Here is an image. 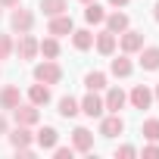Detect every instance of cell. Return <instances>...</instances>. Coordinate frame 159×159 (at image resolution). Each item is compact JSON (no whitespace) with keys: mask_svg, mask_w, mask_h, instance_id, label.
Masks as SVG:
<instances>
[{"mask_svg":"<svg viewBox=\"0 0 159 159\" xmlns=\"http://www.w3.org/2000/svg\"><path fill=\"white\" fill-rule=\"evenodd\" d=\"M116 156H119V159H131V156H137V150L125 143V147H119V150H116Z\"/></svg>","mask_w":159,"mask_h":159,"instance_id":"cell-29","label":"cell"},{"mask_svg":"<svg viewBox=\"0 0 159 159\" xmlns=\"http://www.w3.org/2000/svg\"><path fill=\"white\" fill-rule=\"evenodd\" d=\"M140 69L143 72H156L159 69V47H140Z\"/></svg>","mask_w":159,"mask_h":159,"instance_id":"cell-18","label":"cell"},{"mask_svg":"<svg viewBox=\"0 0 159 159\" xmlns=\"http://www.w3.org/2000/svg\"><path fill=\"white\" fill-rule=\"evenodd\" d=\"M38 53L44 56V59H56L59 56V41L50 34V38H44V41H38Z\"/></svg>","mask_w":159,"mask_h":159,"instance_id":"cell-21","label":"cell"},{"mask_svg":"<svg viewBox=\"0 0 159 159\" xmlns=\"http://www.w3.org/2000/svg\"><path fill=\"white\" fill-rule=\"evenodd\" d=\"M131 0H109V7H128Z\"/></svg>","mask_w":159,"mask_h":159,"instance_id":"cell-33","label":"cell"},{"mask_svg":"<svg viewBox=\"0 0 159 159\" xmlns=\"http://www.w3.org/2000/svg\"><path fill=\"white\" fill-rule=\"evenodd\" d=\"M109 72H112L116 78H131V72H134V62L128 59V53H122V56L109 59Z\"/></svg>","mask_w":159,"mask_h":159,"instance_id":"cell-14","label":"cell"},{"mask_svg":"<svg viewBox=\"0 0 159 159\" xmlns=\"http://www.w3.org/2000/svg\"><path fill=\"white\" fill-rule=\"evenodd\" d=\"M34 81H44V84H59L62 81V69L56 59H44L34 66Z\"/></svg>","mask_w":159,"mask_h":159,"instance_id":"cell-1","label":"cell"},{"mask_svg":"<svg viewBox=\"0 0 159 159\" xmlns=\"http://www.w3.org/2000/svg\"><path fill=\"white\" fill-rule=\"evenodd\" d=\"M72 47L81 50V53L91 50V47H94V31H88V28H75V31H72Z\"/></svg>","mask_w":159,"mask_h":159,"instance_id":"cell-19","label":"cell"},{"mask_svg":"<svg viewBox=\"0 0 159 159\" xmlns=\"http://www.w3.org/2000/svg\"><path fill=\"white\" fill-rule=\"evenodd\" d=\"M143 156H150V159H156V156H159V143L153 140L150 147H143Z\"/></svg>","mask_w":159,"mask_h":159,"instance_id":"cell-30","label":"cell"},{"mask_svg":"<svg viewBox=\"0 0 159 159\" xmlns=\"http://www.w3.org/2000/svg\"><path fill=\"white\" fill-rule=\"evenodd\" d=\"M153 97H156V100H159V84H156V91H153Z\"/></svg>","mask_w":159,"mask_h":159,"instance_id":"cell-35","label":"cell"},{"mask_svg":"<svg viewBox=\"0 0 159 159\" xmlns=\"http://www.w3.org/2000/svg\"><path fill=\"white\" fill-rule=\"evenodd\" d=\"M72 147H75V153H91L94 150V134L88 128H75L72 131Z\"/></svg>","mask_w":159,"mask_h":159,"instance_id":"cell-11","label":"cell"},{"mask_svg":"<svg viewBox=\"0 0 159 159\" xmlns=\"http://www.w3.org/2000/svg\"><path fill=\"white\" fill-rule=\"evenodd\" d=\"M7 128H10V122H7V116H3V112H0V137L7 134Z\"/></svg>","mask_w":159,"mask_h":159,"instance_id":"cell-32","label":"cell"},{"mask_svg":"<svg viewBox=\"0 0 159 159\" xmlns=\"http://www.w3.org/2000/svg\"><path fill=\"white\" fill-rule=\"evenodd\" d=\"M13 53H19V59H22V62H28V59H34V56H38V38H34L31 31H25V34H19V41L13 44Z\"/></svg>","mask_w":159,"mask_h":159,"instance_id":"cell-3","label":"cell"},{"mask_svg":"<svg viewBox=\"0 0 159 159\" xmlns=\"http://www.w3.org/2000/svg\"><path fill=\"white\" fill-rule=\"evenodd\" d=\"M128 100H131L134 109H150V103H153V91H150L147 84H134V91L128 94Z\"/></svg>","mask_w":159,"mask_h":159,"instance_id":"cell-10","label":"cell"},{"mask_svg":"<svg viewBox=\"0 0 159 159\" xmlns=\"http://www.w3.org/2000/svg\"><path fill=\"white\" fill-rule=\"evenodd\" d=\"M22 3V0H0V7H3V10H13V7H19Z\"/></svg>","mask_w":159,"mask_h":159,"instance_id":"cell-31","label":"cell"},{"mask_svg":"<svg viewBox=\"0 0 159 159\" xmlns=\"http://www.w3.org/2000/svg\"><path fill=\"white\" fill-rule=\"evenodd\" d=\"M13 34H0V62H3V59H10L13 56Z\"/></svg>","mask_w":159,"mask_h":159,"instance_id":"cell-27","label":"cell"},{"mask_svg":"<svg viewBox=\"0 0 159 159\" xmlns=\"http://www.w3.org/2000/svg\"><path fill=\"white\" fill-rule=\"evenodd\" d=\"M84 88L88 91H103L106 88V75L103 72H88L84 75Z\"/></svg>","mask_w":159,"mask_h":159,"instance_id":"cell-25","label":"cell"},{"mask_svg":"<svg viewBox=\"0 0 159 159\" xmlns=\"http://www.w3.org/2000/svg\"><path fill=\"white\" fill-rule=\"evenodd\" d=\"M88 10H84V19H88V25H100L103 19H106V10L97 3V0H94V3H84Z\"/></svg>","mask_w":159,"mask_h":159,"instance_id":"cell-22","label":"cell"},{"mask_svg":"<svg viewBox=\"0 0 159 159\" xmlns=\"http://www.w3.org/2000/svg\"><path fill=\"white\" fill-rule=\"evenodd\" d=\"M22 103V91H19V84H7V88H0V109H16Z\"/></svg>","mask_w":159,"mask_h":159,"instance_id":"cell-9","label":"cell"},{"mask_svg":"<svg viewBox=\"0 0 159 159\" xmlns=\"http://www.w3.org/2000/svg\"><path fill=\"white\" fill-rule=\"evenodd\" d=\"M153 19H156V22H159V3H156V7H153Z\"/></svg>","mask_w":159,"mask_h":159,"instance_id":"cell-34","label":"cell"},{"mask_svg":"<svg viewBox=\"0 0 159 159\" xmlns=\"http://www.w3.org/2000/svg\"><path fill=\"white\" fill-rule=\"evenodd\" d=\"M31 140H34V134H31L25 125H16V131L10 134V143H13V150H28V147H31Z\"/></svg>","mask_w":159,"mask_h":159,"instance_id":"cell-16","label":"cell"},{"mask_svg":"<svg viewBox=\"0 0 159 159\" xmlns=\"http://www.w3.org/2000/svg\"><path fill=\"white\" fill-rule=\"evenodd\" d=\"M94 47H97V53H103V56H112V53H116V47H119V34H112V31L106 28V31L94 34Z\"/></svg>","mask_w":159,"mask_h":159,"instance_id":"cell-7","label":"cell"},{"mask_svg":"<svg viewBox=\"0 0 159 159\" xmlns=\"http://www.w3.org/2000/svg\"><path fill=\"white\" fill-rule=\"evenodd\" d=\"M78 106H81V112H84V116H91V119H100V116H103V109H106V106H103V100L97 97V91H91L81 103H78Z\"/></svg>","mask_w":159,"mask_h":159,"instance_id":"cell-12","label":"cell"},{"mask_svg":"<svg viewBox=\"0 0 159 159\" xmlns=\"http://www.w3.org/2000/svg\"><path fill=\"white\" fill-rule=\"evenodd\" d=\"M122 131H125V119L119 112H112V116H106L100 122V137H119Z\"/></svg>","mask_w":159,"mask_h":159,"instance_id":"cell-8","label":"cell"},{"mask_svg":"<svg viewBox=\"0 0 159 159\" xmlns=\"http://www.w3.org/2000/svg\"><path fill=\"white\" fill-rule=\"evenodd\" d=\"M10 28L19 31V34L31 31V28H34V13H31V10H22V3L13 7V13H10Z\"/></svg>","mask_w":159,"mask_h":159,"instance_id":"cell-2","label":"cell"},{"mask_svg":"<svg viewBox=\"0 0 159 159\" xmlns=\"http://www.w3.org/2000/svg\"><path fill=\"white\" fill-rule=\"evenodd\" d=\"M53 156L56 159H72L75 156V147H53Z\"/></svg>","mask_w":159,"mask_h":159,"instance_id":"cell-28","label":"cell"},{"mask_svg":"<svg viewBox=\"0 0 159 159\" xmlns=\"http://www.w3.org/2000/svg\"><path fill=\"white\" fill-rule=\"evenodd\" d=\"M78 3H94V0H78Z\"/></svg>","mask_w":159,"mask_h":159,"instance_id":"cell-36","label":"cell"},{"mask_svg":"<svg viewBox=\"0 0 159 159\" xmlns=\"http://www.w3.org/2000/svg\"><path fill=\"white\" fill-rule=\"evenodd\" d=\"M13 119H16V125L31 128V125H38V122H41V112H38V106H34V103H19V106L13 109Z\"/></svg>","mask_w":159,"mask_h":159,"instance_id":"cell-5","label":"cell"},{"mask_svg":"<svg viewBox=\"0 0 159 159\" xmlns=\"http://www.w3.org/2000/svg\"><path fill=\"white\" fill-rule=\"evenodd\" d=\"M41 10H44L47 19H50V16H59V13L69 10V0H41Z\"/></svg>","mask_w":159,"mask_h":159,"instance_id":"cell-23","label":"cell"},{"mask_svg":"<svg viewBox=\"0 0 159 159\" xmlns=\"http://www.w3.org/2000/svg\"><path fill=\"white\" fill-rule=\"evenodd\" d=\"M125 103H128V94H125L122 88H109V91H106V97H103V106H106L109 112L125 109Z\"/></svg>","mask_w":159,"mask_h":159,"instance_id":"cell-13","label":"cell"},{"mask_svg":"<svg viewBox=\"0 0 159 159\" xmlns=\"http://www.w3.org/2000/svg\"><path fill=\"white\" fill-rule=\"evenodd\" d=\"M28 103H34L38 109L47 106V103H50V84H44V81L31 84V88H28Z\"/></svg>","mask_w":159,"mask_h":159,"instance_id":"cell-15","label":"cell"},{"mask_svg":"<svg viewBox=\"0 0 159 159\" xmlns=\"http://www.w3.org/2000/svg\"><path fill=\"white\" fill-rule=\"evenodd\" d=\"M0 19H3V7H0Z\"/></svg>","mask_w":159,"mask_h":159,"instance_id":"cell-37","label":"cell"},{"mask_svg":"<svg viewBox=\"0 0 159 159\" xmlns=\"http://www.w3.org/2000/svg\"><path fill=\"white\" fill-rule=\"evenodd\" d=\"M103 22H106V28H109L112 34H122V31H125V28L131 25L125 13H106V19H103Z\"/></svg>","mask_w":159,"mask_h":159,"instance_id":"cell-20","label":"cell"},{"mask_svg":"<svg viewBox=\"0 0 159 159\" xmlns=\"http://www.w3.org/2000/svg\"><path fill=\"white\" fill-rule=\"evenodd\" d=\"M72 31H75V22H72L69 13L50 16V22H47V34H53V38H66V34H72Z\"/></svg>","mask_w":159,"mask_h":159,"instance_id":"cell-4","label":"cell"},{"mask_svg":"<svg viewBox=\"0 0 159 159\" xmlns=\"http://www.w3.org/2000/svg\"><path fill=\"white\" fill-rule=\"evenodd\" d=\"M119 47H122V53H137L140 47H143V31H134V28H125L122 34H119Z\"/></svg>","mask_w":159,"mask_h":159,"instance_id":"cell-6","label":"cell"},{"mask_svg":"<svg viewBox=\"0 0 159 159\" xmlns=\"http://www.w3.org/2000/svg\"><path fill=\"white\" fill-rule=\"evenodd\" d=\"M34 140H38V147H41V150H53V147L59 143V131H56V128H50V125H44V128L34 134Z\"/></svg>","mask_w":159,"mask_h":159,"instance_id":"cell-17","label":"cell"},{"mask_svg":"<svg viewBox=\"0 0 159 159\" xmlns=\"http://www.w3.org/2000/svg\"><path fill=\"white\" fill-rule=\"evenodd\" d=\"M140 134H143L147 140H159V119H147V122L140 125Z\"/></svg>","mask_w":159,"mask_h":159,"instance_id":"cell-26","label":"cell"},{"mask_svg":"<svg viewBox=\"0 0 159 159\" xmlns=\"http://www.w3.org/2000/svg\"><path fill=\"white\" fill-rule=\"evenodd\" d=\"M78 112H81V106H78L75 97H62V100H59V116H62V119H75Z\"/></svg>","mask_w":159,"mask_h":159,"instance_id":"cell-24","label":"cell"}]
</instances>
